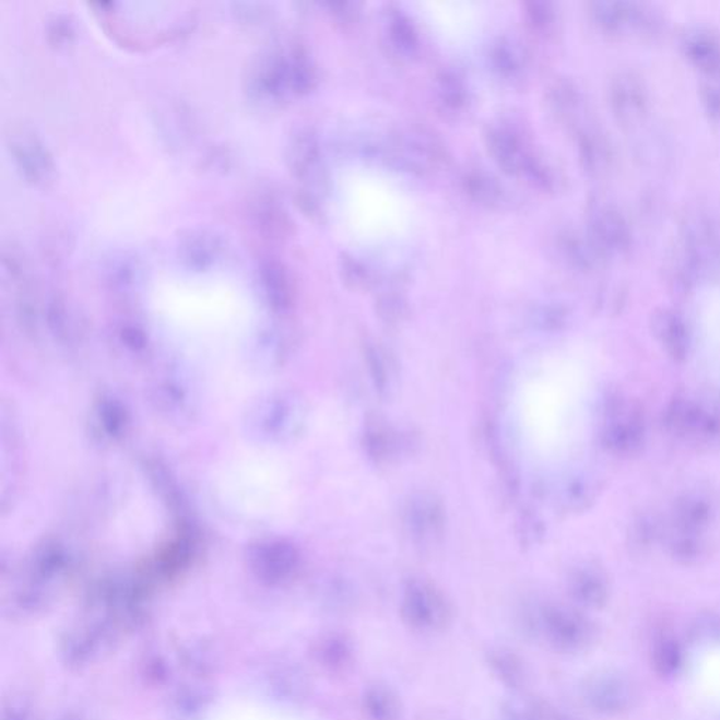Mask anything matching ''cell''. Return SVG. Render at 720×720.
I'll list each match as a JSON object with an SVG mask.
<instances>
[{"mask_svg":"<svg viewBox=\"0 0 720 720\" xmlns=\"http://www.w3.org/2000/svg\"><path fill=\"white\" fill-rule=\"evenodd\" d=\"M523 629L543 636L553 648L575 653L589 648L594 626L581 612L560 604L535 605L523 618Z\"/></svg>","mask_w":720,"mask_h":720,"instance_id":"cell-1","label":"cell"},{"mask_svg":"<svg viewBox=\"0 0 720 720\" xmlns=\"http://www.w3.org/2000/svg\"><path fill=\"white\" fill-rule=\"evenodd\" d=\"M400 610L405 624L423 634L448 629L453 621V606L447 594L425 579L406 582Z\"/></svg>","mask_w":720,"mask_h":720,"instance_id":"cell-2","label":"cell"},{"mask_svg":"<svg viewBox=\"0 0 720 720\" xmlns=\"http://www.w3.org/2000/svg\"><path fill=\"white\" fill-rule=\"evenodd\" d=\"M387 154L400 168L424 174L442 163L444 151L430 137L421 131H405L387 146Z\"/></svg>","mask_w":720,"mask_h":720,"instance_id":"cell-3","label":"cell"},{"mask_svg":"<svg viewBox=\"0 0 720 720\" xmlns=\"http://www.w3.org/2000/svg\"><path fill=\"white\" fill-rule=\"evenodd\" d=\"M405 526L416 546H437L445 532L442 504L429 494H420L406 506Z\"/></svg>","mask_w":720,"mask_h":720,"instance_id":"cell-4","label":"cell"},{"mask_svg":"<svg viewBox=\"0 0 720 720\" xmlns=\"http://www.w3.org/2000/svg\"><path fill=\"white\" fill-rule=\"evenodd\" d=\"M610 415L604 433L606 447L618 453L634 452L644 442V423L638 411L619 403Z\"/></svg>","mask_w":720,"mask_h":720,"instance_id":"cell-5","label":"cell"},{"mask_svg":"<svg viewBox=\"0 0 720 720\" xmlns=\"http://www.w3.org/2000/svg\"><path fill=\"white\" fill-rule=\"evenodd\" d=\"M364 444L367 455L376 463H391L411 449L410 439L403 433L375 418L367 423Z\"/></svg>","mask_w":720,"mask_h":720,"instance_id":"cell-6","label":"cell"},{"mask_svg":"<svg viewBox=\"0 0 720 720\" xmlns=\"http://www.w3.org/2000/svg\"><path fill=\"white\" fill-rule=\"evenodd\" d=\"M585 697L595 710L615 713L628 707L632 693L624 678L612 674H595L585 684Z\"/></svg>","mask_w":720,"mask_h":720,"instance_id":"cell-7","label":"cell"},{"mask_svg":"<svg viewBox=\"0 0 720 720\" xmlns=\"http://www.w3.org/2000/svg\"><path fill=\"white\" fill-rule=\"evenodd\" d=\"M488 153L508 175H523L531 158L521 141L506 127H492L486 134Z\"/></svg>","mask_w":720,"mask_h":720,"instance_id":"cell-8","label":"cell"},{"mask_svg":"<svg viewBox=\"0 0 720 720\" xmlns=\"http://www.w3.org/2000/svg\"><path fill=\"white\" fill-rule=\"evenodd\" d=\"M288 163L293 173L305 182L315 185L322 179L320 146L310 131L300 130L288 144Z\"/></svg>","mask_w":720,"mask_h":720,"instance_id":"cell-9","label":"cell"},{"mask_svg":"<svg viewBox=\"0 0 720 720\" xmlns=\"http://www.w3.org/2000/svg\"><path fill=\"white\" fill-rule=\"evenodd\" d=\"M14 160L31 182L46 184L52 175V161L36 137L23 134L13 140Z\"/></svg>","mask_w":720,"mask_h":720,"instance_id":"cell-10","label":"cell"},{"mask_svg":"<svg viewBox=\"0 0 720 720\" xmlns=\"http://www.w3.org/2000/svg\"><path fill=\"white\" fill-rule=\"evenodd\" d=\"M668 423L681 437L698 440L713 439L719 430L715 421L689 401L674 403L669 411Z\"/></svg>","mask_w":720,"mask_h":720,"instance_id":"cell-11","label":"cell"},{"mask_svg":"<svg viewBox=\"0 0 720 720\" xmlns=\"http://www.w3.org/2000/svg\"><path fill=\"white\" fill-rule=\"evenodd\" d=\"M486 663L494 677L512 691H522L529 683L526 660L516 650L493 648L487 651Z\"/></svg>","mask_w":720,"mask_h":720,"instance_id":"cell-12","label":"cell"},{"mask_svg":"<svg viewBox=\"0 0 720 720\" xmlns=\"http://www.w3.org/2000/svg\"><path fill=\"white\" fill-rule=\"evenodd\" d=\"M362 708L369 720H400L403 715L400 695L385 683L367 685L362 695Z\"/></svg>","mask_w":720,"mask_h":720,"instance_id":"cell-13","label":"cell"},{"mask_svg":"<svg viewBox=\"0 0 720 720\" xmlns=\"http://www.w3.org/2000/svg\"><path fill=\"white\" fill-rule=\"evenodd\" d=\"M568 589L573 599L587 609H601L609 599L605 577L592 567H582L573 573Z\"/></svg>","mask_w":720,"mask_h":720,"instance_id":"cell-14","label":"cell"},{"mask_svg":"<svg viewBox=\"0 0 720 720\" xmlns=\"http://www.w3.org/2000/svg\"><path fill=\"white\" fill-rule=\"evenodd\" d=\"M322 663L332 671H346L354 668L356 645L354 638L345 632H335L327 636L320 649Z\"/></svg>","mask_w":720,"mask_h":720,"instance_id":"cell-15","label":"cell"},{"mask_svg":"<svg viewBox=\"0 0 720 720\" xmlns=\"http://www.w3.org/2000/svg\"><path fill=\"white\" fill-rule=\"evenodd\" d=\"M365 355L376 389L381 394H390L397 381L393 361L383 347L374 344L366 346Z\"/></svg>","mask_w":720,"mask_h":720,"instance_id":"cell-16","label":"cell"},{"mask_svg":"<svg viewBox=\"0 0 720 720\" xmlns=\"http://www.w3.org/2000/svg\"><path fill=\"white\" fill-rule=\"evenodd\" d=\"M467 190L472 199L487 208H498L506 199L503 186L493 176L483 173L470 174L464 180Z\"/></svg>","mask_w":720,"mask_h":720,"instance_id":"cell-17","label":"cell"},{"mask_svg":"<svg viewBox=\"0 0 720 720\" xmlns=\"http://www.w3.org/2000/svg\"><path fill=\"white\" fill-rule=\"evenodd\" d=\"M492 62L494 70L499 75L512 80L522 72L526 67V56L521 48L511 40H501L496 44L492 51Z\"/></svg>","mask_w":720,"mask_h":720,"instance_id":"cell-18","label":"cell"},{"mask_svg":"<svg viewBox=\"0 0 720 720\" xmlns=\"http://www.w3.org/2000/svg\"><path fill=\"white\" fill-rule=\"evenodd\" d=\"M389 36L391 43L401 52L411 54L418 46V37L414 31L413 24L403 14H396L389 23Z\"/></svg>","mask_w":720,"mask_h":720,"instance_id":"cell-19","label":"cell"},{"mask_svg":"<svg viewBox=\"0 0 720 720\" xmlns=\"http://www.w3.org/2000/svg\"><path fill=\"white\" fill-rule=\"evenodd\" d=\"M439 95L444 105H447L449 109L458 110L467 103V86L457 73L448 72L440 78Z\"/></svg>","mask_w":720,"mask_h":720,"instance_id":"cell-20","label":"cell"},{"mask_svg":"<svg viewBox=\"0 0 720 720\" xmlns=\"http://www.w3.org/2000/svg\"><path fill=\"white\" fill-rule=\"evenodd\" d=\"M186 251H188V258L193 264H205L212 262V258L215 251V245L208 235L199 234L194 235L188 244L185 245Z\"/></svg>","mask_w":720,"mask_h":720,"instance_id":"cell-21","label":"cell"},{"mask_svg":"<svg viewBox=\"0 0 720 720\" xmlns=\"http://www.w3.org/2000/svg\"><path fill=\"white\" fill-rule=\"evenodd\" d=\"M527 720H571L545 699H533L526 707Z\"/></svg>","mask_w":720,"mask_h":720,"instance_id":"cell-22","label":"cell"},{"mask_svg":"<svg viewBox=\"0 0 720 720\" xmlns=\"http://www.w3.org/2000/svg\"><path fill=\"white\" fill-rule=\"evenodd\" d=\"M656 663H658L664 674L673 673L680 664V651L677 645L671 640H664L660 648L656 650Z\"/></svg>","mask_w":720,"mask_h":720,"instance_id":"cell-23","label":"cell"},{"mask_svg":"<svg viewBox=\"0 0 720 720\" xmlns=\"http://www.w3.org/2000/svg\"><path fill=\"white\" fill-rule=\"evenodd\" d=\"M528 22L535 31L541 32L547 28L552 22V11L547 3L532 2L527 4Z\"/></svg>","mask_w":720,"mask_h":720,"instance_id":"cell-24","label":"cell"},{"mask_svg":"<svg viewBox=\"0 0 720 720\" xmlns=\"http://www.w3.org/2000/svg\"><path fill=\"white\" fill-rule=\"evenodd\" d=\"M379 311L385 321L397 322L403 318L405 305L399 297L387 296L380 302Z\"/></svg>","mask_w":720,"mask_h":720,"instance_id":"cell-25","label":"cell"},{"mask_svg":"<svg viewBox=\"0 0 720 720\" xmlns=\"http://www.w3.org/2000/svg\"><path fill=\"white\" fill-rule=\"evenodd\" d=\"M344 274L346 283H350L354 288H364L369 283V273L361 263L355 261L344 263Z\"/></svg>","mask_w":720,"mask_h":720,"instance_id":"cell-26","label":"cell"},{"mask_svg":"<svg viewBox=\"0 0 720 720\" xmlns=\"http://www.w3.org/2000/svg\"><path fill=\"white\" fill-rule=\"evenodd\" d=\"M501 720H527L526 709L521 710L508 704L503 708Z\"/></svg>","mask_w":720,"mask_h":720,"instance_id":"cell-27","label":"cell"}]
</instances>
